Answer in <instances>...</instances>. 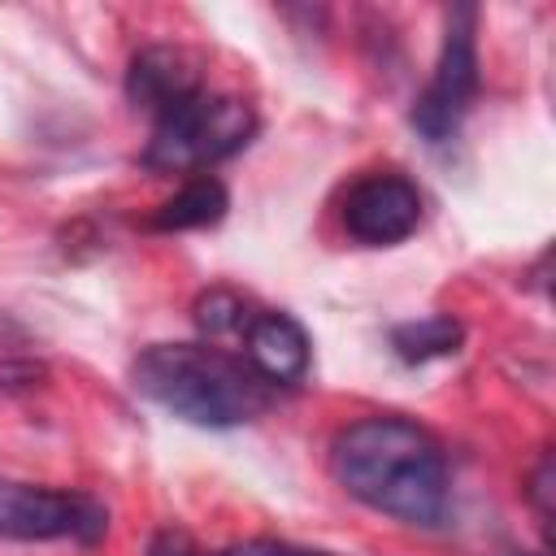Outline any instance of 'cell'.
<instances>
[{
    "mask_svg": "<svg viewBox=\"0 0 556 556\" xmlns=\"http://www.w3.org/2000/svg\"><path fill=\"white\" fill-rule=\"evenodd\" d=\"M330 473L352 500L404 526H439L452 504L439 439L395 413H374L343 426L330 443Z\"/></svg>",
    "mask_w": 556,
    "mask_h": 556,
    "instance_id": "1",
    "label": "cell"
},
{
    "mask_svg": "<svg viewBox=\"0 0 556 556\" xmlns=\"http://www.w3.org/2000/svg\"><path fill=\"white\" fill-rule=\"evenodd\" d=\"M130 387L178 421L230 430L269 408L274 387L217 343H152L130 365Z\"/></svg>",
    "mask_w": 556,
    "mask_h": 556,
    "instance_id": "2",
    "label": "cell"
},
{
    "mask_svg": "<svg viewBox=\"0 0 556 556\" xmlns=\"http://www.w3.org/2000/svg\"><path fill=\"white\" fill-rule=\"evenodd\" d=\"M256 130V113L239 96L200 91L187 104L152 122L143 165L152 174H204L208 165L235 156Z\"/></svg>",
    "mask_w": 556,
    "mask_h": 556,
    "instance_id": "3",
    "label": "cell"
},
{
    "mask_svg": "<svg viewBox=\"0 0 556 556\" xmlns=\"http://www.w3.org/2000/svg\"><path fill=\"white\" fill-rule=\"evenodd\" d=\"M473 96H478V9L456 4L447 9V30L434 74L413 104V130L426 143H447L460 130Z\"/></svg>",
    "mask_w": 556,
    "mask_h": 556,
    "instance_id": "4",
    "label": "cell"
},
{
    "mask_svg": "<svg viewBox=\"0 0 556 556\" xmlns=\"http://www.w3.org/2000/svg\"><path fill=\"white\" fill-rule=\"evenodd\" d=\"M109 530V508L83 491L39 486L0 478V539L17 543H100Z\"/></svg>",
    "mask_w": 556,
    "mask_h": 556,
    "instance_id": "5",
    "label": "cell"
},
{
    "mask_svg": "<svg viewBox=\"0 0 556 556\" xmlns=\"http://www.w3.org/2000/svg\"><path fill=\"white\" fill-rule=\"evenodd\" d=\"M343 230L365 248H395L421 226V191L395 169L365 174L343 195Z\"/></svg>",
    "mask_w": 556,
    "mask_h": 556,
    "instance_id": "6",
    "label": "cell"
},
{
    "mask_svg": "<svg viewBox=\"0 0 556 556\" xmlns=\"http://www.w3.org/2000/svg\"><path fill=\"white\" fill-rule=\"evenodd\" d=\"M239 343H243L239 356L269 387H295L313 365L308 330L282 308H252L239 330Z\"/></svg>",
    "mask_w": 556,
    "mask_h": 556,
    "instance_id": "7",
    "label": "cell"
},
{
    "mask_svg": "<svg viewBox=\"0 0 556 556\" xmlns=\"http://www.w3.org/2000/svg\"><path fill=\"white\" fill-rule=\"evenodd\" d=\"M204 91V78H200V61L178 48V43H148L130 56V70H126V96L135 109H143L152 122L165 117L169 109L187 104L191 96Z\"/></svg>",
    "mask_w": 556,
    "mask_h": 556,
    "instance_id": "8",
    "label": "cell"
},
{
    "mask_svg": "<svg viewBox=\"0 0 556 556\" xmlns=\"http://www.w3.org/2000/svg\"><path fill=\"white\" fill-rule=\"evenodd\" d=\"M226 187L213 178V174H195L191 182H182L156 213H152V226L156 230H200V226H213L226 217Z\"/></svg>",
    "mask_w": 556,
    "mask_h": 556,
    "instance_id": "9",
    "label": "cell"
},
{
    "mask_svg": "<svg viewBox=\"0 0 556 556\" xmlns=\"http://www.w3.org/2000/svg\"><path fill=\"white\" fill-rule=\"evenodd\" d=\"M460 339H465V326L452 313H430V317H417V321H404V326L391 330V348L408 365L452 356L460 348Z\"/></svg>",
    "mask_w": 556,
    "mask_h": 556,
    "instance_id": "10",
    "label": "cell"
},
{
    "mask_svg": "<svg viewBox=\"0 0 556 556\" xmlns=\"http://www.w3.org/2000/svg\"><path fill=\"white\" fill-rule=\"evenodd\" d=\"M148 556H326V552L295 547V543H282V539H252V543H230V547H200L187 530L161 526L148 539Z\"/></svg>",
    "mask_w": 556,
    "mask_h": 556,
    "instance_id": "11",
    "label": "cell"
},
{
    "mask_svg": "<svg viewBox=\"0 0 556 556\" xmlns=\"http://www.w3.org/2000/svg\"><path fill=\"white\" fill-rule=\"evenodd\" d=\"M248 313H252V304H248L243 295L226 291V287H213V291H204V295L195 300V326H200L208 339L239 334L243 321H248Z\"/></svg>",
    "mask_w": 556,
    "mask_h": 556,
    "instance_id": "12",
    "label": "cell"
},
{
    "mask_svg": "<svg viewBox=\"0 0 556 556\" xmlns=\"http://www.w3.org/2000/svg\"><path fill=\"white\" fill-rule=\"evenodd\" d=\"M526 495H530V504L539 508V517H543V526H547V517H552V456H543V460L534 465Z\"/></svg>",
    "mask_w": 556,
    "mask_h": 556,
    "instance_id": "13",
    "label": "cell"
},
{
    "mask_svg": "<svg viewBox=\"0 0 556 556\" xmlns=\"http://www.w3.org/2000/svg\"><path fill=\"white\" fill-rule=\"evenodd\" d=\"M539 556H543V552H539Z\"/></svg>",
    "mask_w": 556,
    "mask_h": 556,
    "instance_id": "14",
    "label": "cell"
}]
</instances>
